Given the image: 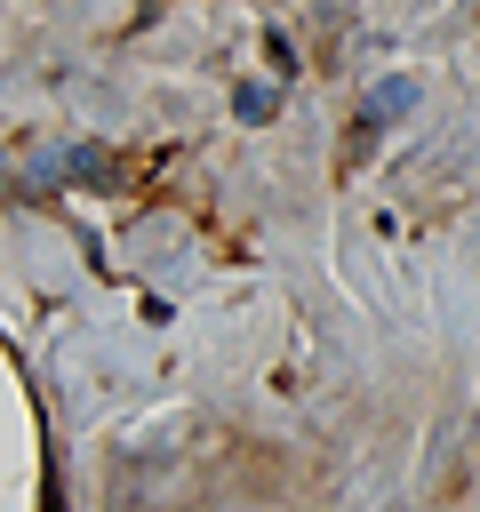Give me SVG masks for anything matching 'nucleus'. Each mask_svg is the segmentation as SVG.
Masks as SVG:
<instances>
[{
  "label": "nucleus",
  "mask_w": 480,
  "mask_h": 512,
  "mask_svg": "<svg viewBox=\"0 0 480 512\" xmlns=\"http://www.w3.org/2000/svg\"><path fill=\"white\" fill-rule=\"evenodd\" d=\"M408 104H416V88H408V80H384V88L368 96V112L352 120V152H360V144H368V136H376V128L392 120V112H408Z\"/></svg>",
  "instance_id": "f257e3e1"
}]
</instances>
